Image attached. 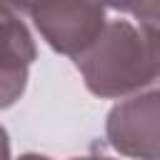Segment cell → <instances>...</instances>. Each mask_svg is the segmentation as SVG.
<instances>
[{
	"label": "cell",
	"instance_id": "277c9868",
	"mask_svg": "<svg viewBox=\"0 0 160 160\" xmlns=\"http://www.w3.org/2000/svg\"><path fill=\"white\" fill-rule=\"evenodd\" d=\"M38 58L35 40L18 15L0 12V110L15 105L28 88V70Z\"/></svg>",
	"mask_w": 160,
	"mask_h": 160
},
{
	"label": "cell",
	"instance_id": "8992f818",
	"mask_svg": "<svg viewBox=\"0 0 160 160\" xmlns=\"http://www.w3.org/2000/svg\"><path fill=\"white\" fill-rule=\"evenodd\" d=\"M50 0H0V12L8 15H32L38 8H42Z\"/></svg>",
	"mask_w": 160,
	"mask_h": 160
},
{
	"label": "cell",
	"instance_id": "7a4b0ae2",
	"mask_svg": "<svg viewBox=\"0 0 160 160\" xmlns=\"http://www.w3.org/2000/svg\"><path fill=\"white\" fill-rule=\"evenodd\" d=\"M30 18L42 40L72 60L85 52L108 25L105 8L98 0H50Z\"/></svg>",
	"mask_w": 160,
	"mask_h": 160
},
{
	"label": "cell",
	"instance_id": "ba28073f",
	"mask_svg": "<svg viewBox=\"0 0 160 160\" xmlns=\"http://www.w3.org/2000/svg\"><path fill=\"white\" fill-rule=\"evenodd\" d=\"M0 160H10V138L2 125H0Z\"/></svg>",
	"mask_w": 160,
	"mask_h": 160
},
{
	"label": "cell",
	"instance_id": "52a82bcc",
	"mask_svg": "<svg viewBox=\"0 0 160 160\" xmlns=\"http://www.w3.org/2000/svg\"><path fill=\"white\" fill-rule=\"evenodd\" d=\"M102 8H110V10H118V12H130L132 15V10L138 8V2L140 0H98Z\"/></svg>",
	"mask_w": 160,
	"mask_h": 160
},
{
	"label": "cell",
	"instance_id": "30bf717a",
	"mask_svg": "<svg viewBox=\"0 0 160 160\" xmlns=\"http://www.w3.org/2000/svg\"><path fill=\"white\" fill-rule=\"evenodd\" d=\"M70 160H112V158H105V155H82V158H70Z\"/></svg>",
	"mask_w": 160,
	"mask_h": 160
},
{
	"label": "cell",
	"instance_id": "9c48e42d",
	"mask_svg": "<svg viewBox=\"0 0 160 160\" xmlns=\"http://www.w3.org/2000/svg\"><path fill=\"white\" fill-rule=\"evenodd\" d=\"M18 160H52V158H48V155H40V152H25V155H20Z\"/></svg>",
	"mask_w": 160,
	"mask_h": 160
},
{
	"label": "cell",
	"instance_id": "3957f363",
	"mask_svg": "<svg viewBox=\"0 0 160 160\" xmlns=\"http://www.w3.org/2000/svg\"><path fill=\"white\" fill-rule=\"evenodd\" d=\"M110 148L132 160H160V90H148L112 105L105 120Z\"/></svg>",
	"mask_w": 160,
	"mask_h": 160
},
{
	"label": "cell",
	"instance_id": "6da1fadb",
	"mask_svg": "<svg viewBox=\"0 0 160 160\" xmlns=\"http://www.w3.org/2000/svg\"><path fill=\"white\" fill-rule=\"evenodd\" d=\"M75 68L98 98L148 92L160 85V35L132 20H108L98 40L75 58Z\"/></svg>",
	"mask_w": 160,
	"mask_h": 160
},
{
	"label": "cell",
	"instance_id": "5b68a950",
	"mask_svg": "<svg viewBox=\"0 0 160 160\" xmlns=\"http://www.w3.org/2000/svg\"><path fill=\"white\" fill-rule=\"evenodd\" d=\"M132 18L138 25L160 35V0H140L138 8L132 10Z\"/></svg>",
	"mask_w": 160,
	"mask_h": 160
}]
</instances>
